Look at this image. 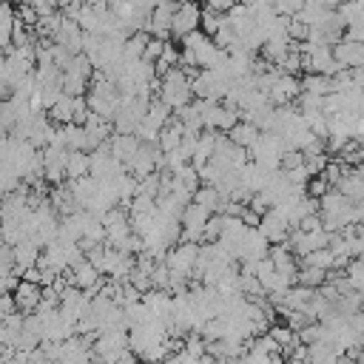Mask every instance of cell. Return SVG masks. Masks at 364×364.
Listing matches in <instances>:
<instances>
[{
	"instance_id": "cell-11",
	"label": "cell",
	"mask_w": 364,
	"mask_h": 364,
	"mask_svg": "<svg viewBox=\"0 0 364 364\" xmlns=\"http://www.w3.org/2000/svg\"><path fill=\"white\" fill-rule=\"evenodd\" d=\"M228 136H230L236 145H242V148H247V151H250V148L256 145V139L262 136V128H259V125H253L250 119H239V122L228 131Z\"/></svg>"
},
{
	"instance_id": "cell-19",
	"label": "cell",
	"mask_w": 364,
	"mask_h": 364,
	"mask_svg": "<svg viewBox=\"0 0 364 364\" xmlns=\"http://www.w3.org/2000/svg\"><path fill=\"white\" fill-rule=\"evenodd\" d=\"M355 208H358V222H364V199H358Z\"/></svg>"
},
{
	"instance_id": "cell-6",
	"label": "cell",
	"mask_w": 364,
	"mask_h": 364,
	"mask_svg": "<svg viewBox=\"0 0 364 364\" xmlns=\"http://www.w3.org/2000/svg\"><path fill=\"white\" fill-rule=\"evenodd\" d=\"M82 37H85V28L77 23V20H71V17H63V23H60V28L54 31V43H60V46H65L68 51H74V54H80L82 51Z\"/></svg>"
},
{
	"instance_id": "cell-8",
	"label": "cell",
	"mask_w": 364,
	"mask_h": 364,
	"mask_svg": "<svg viewBox=\"0 0 364 364\" xmlns=\"http://www.w3.org/2000/svg\"><path fill=\"white\" fill-rule=\"evenodd\" d=\"M270 100H273V105H287V102H293L299 94H301V82L293 77V74H279V80L270 85Z\"/></svg>"
},
{
	"instance_id": "cell-5",
	"label": "cell",
	"mask_w": 364,
	"mask_h": 364,
	"mask_svg": "<svg viewBox=\"0 0 364 364\" xmlns=\"http://www.w3.org/2000/svg\"><path fill=\"white\" fill-rule=\"evenodd\" d=\"M290 222H287V216L279 210V208H270L267 213H262V219H259V230L273 242V245H279V242H287L290 239Z\"/></svg>"
},
{
	"instance_id": "cell-2",
	"label": "cell",
	"mask_w": 364,
	"mask_h": 364,
	"mask_svg": "<svg viewBox=\"0 0 364 364\" xmlns=\"http://www.w3.org/2000/svg\"><path fill=\"white\" fill-rule=\"evenodd\" d=\"M333 239V233L327 228H316V230H304V228H296L290 230V247L296 256H307L318 247H327Z\"/></svg>"
},
{
	"instance_id": "cell-18",
	"label": "cell",
	"mask_w": 364,
	"mask_h": 364,
	"mask_svg": "<svg viewBox=\"0 0 364 364\" xmlns=\"http://www.w3.org/2000/svg\"><path fill=\"white\" fill-rule=\"evenodd\" d=\"M273 6H276V11L279 14H287V17H293L301 6H304V0H273Z\"/></svg>"
},
{
	"instance_id": "cell-3",
	"label": "cell",
	"mask_w": 364,
	"mask_h": 364,
	"mask_svg": "<svg viewBox=\"0 0 364 364\" xmlns=\"http://www.w3.org/2000/svg\"><path fill=\"white\" fill-rule=\"evenodd\" d=\"M196 28H202V9L196 3H191V0L179 3L176 14H173V23H171V34L182 40V37H188Z\"/></svg>"
},
{
	"instance_id": "cell-14",
	"label": "cell",
	"mask_w": 364,
	"mask_h": 364,
	"mask_svg": "<svg viewBox=\"0 0 364 364\" xmlns=\"http://www.w3.org/2000/svg\"><path fill=\"white\" fill-rule=\"evenodd\" d=\"M68 179H80L91 173V154L88 151H71L68 154V165H65Z\"/></svg>"
},
{
	"instance_id": "cell-16",
	"label": "cell",
	"mask_w": 364,
	"mask_h": 364,
	"mask_svg": "<svg viewBox=\"0 0 364 364\" xmlns=\"http://www.w3.org/2000/svg\"><path fill=\"white\" fill-rule=\"evenodd\" d=\"M344 273H347V279H350V284H353L355 290H364V259L355 256L353 262H347Z\"/></svg>"
},
{
	"instance_id": "cell-15",
	"label": "cell",
	"mask_w": 364,
	"mask_h": 364,
	"mask_svg": "<svg viewBox=\"0 0 364 364\" xmlns=\"http://www.w3.org/2000/svg\"><path fill=\"white\" fill-rule=\"evenodd\" d=\"M327 273H330V270H324V267H316V264H304V267L299 270L296 282H299V284H307V287H321V284L327 282Z\"/></svg>"
},
{
	"instance_id": "cell-4",
	"label": "cell",
	"mask_w": 364,
	"mask_h": 364,
	"mask_svg": "<svg viewBox=\"0 0 364 364\" xmlns=\"http://www.w3.org/2000/svg\"><path fill=\"white\" fill-rule=\"evenodd\" d=\"M210 213H213V210H208L205 205L191 202V205L185 208V213H182V239H191V242L205 239V225H208Z\"/></svg>"
},
{
	"instance_id": "cell-9",
	"label": "cell",
	"mask_w": 364,
	"mask_h": 364,
	"mask_svg": "<svg viewBox=\"0 0 364 364\" xmlns=\"http://www.w3.org/2000/svg\"><path fill=\"white\" fill-rule=\"evenodd\" d=\"M333 54H336V60L344 65V68H355V65H364V43H358V40H338L336 46H333Z\"/></svg>"
},
{
	"instance_id": "cell-21",
	"label": "cell",
	"mask_w": 364,
	"mask_h": 364,
	"mask_svg": "<svg viewBox=\"0 0 364 364\" xmlns=\"http://www.w3.org/2000/svg\"><path fill=\"white\" fill-rule=\"evenodd\" d=\"M358 347H364V333H358Z\"/></svg>"
},
{
	"instance_id": "cell-1",
	"label": "cell",
	"mask_w": 364,
	"mask_h": 364,
	"mask_svg": "<svg viewBox=\"0 0 364 364\" xmlns=\"http://www.w3.org/2000/svg\"><path fill=\"white\" fill-rule=\"evenodd\" d=\"M287 151H290V148H287L284 136H279V134H273V131H262V136H259L256 145L250 148V156H253V162H262V165H267V168H282V159H284Z\"/></svg>"
},
{
	"instance_id": "cell-12",
	"label": "cell",
	"mask_w": 364,
	"mask_h": 364,
	"mask_svg": "<svg viewBox=\"0 0 364 364\" xmlns=\"http://www.w3.org/2000/svg\"><path fill=\"white\" fill-rule=\"evenodd\" d=\"M108 142H111L114 156H117V159H122V162H128V159L139 151V145H142V139H139L136 134H119V131H117Z\"/></svg>"
},
{
	"instance_id": "cell-20",
	"label": "cell",
	"mask_w": 364,
	"mask_h": 364,
	"mask_svg": "<svg viewBox=\"0 0 364 364\" xmlns=\"http://www.w3.org/2000/svg\"><path fill=\"white\" fill-rule=\"evenodd\" d=\"M324 3H327L330 9H338V6H341V3H347V0H324Z\"/></svg>"
},
{
	"instance_id": "cell-10",
	"label": "cell",
	"mask_w": 364,
	"mask_h": 364,
	"mask_svg": "<svg viewBox=\"0 0 364 364\" xmlns=\"http://www.w3.org/2000/svg\"><path fill=\"white\" fill-rule=\"evenodd\" d=\"M336 188L338 191H344L350 199H364V171L361 168H344V173L338 176V182H336Z\"/></svg>"
},
{
	"instance_id": "cell-7",
	"label": "cell",
	"mask_w": 364,
	"mask_h": 364,
	"mask_svg": "<svg viewBox=\"0 0 364 364\" xmlns=\"http://www.w3.org/2000/svg\"><path fill=\"white\" fill-rule=\"evenodd\" d=\"M14 301H17L20 313H34L40 307V301H43V284H37V282L23 276L20 284L14 287Z\"/></svg>"
},
{
	"instance_id": "cell-13",
	"label": "cell",
	"mask_w": 364,
	"mask_h": 364,
	"mask_svg": "<svg viewBox=\"0 0 364 364\" xmlns=\"http://www.w3.org/2000/svg\"><path fill=\"white\" fill-rule=\"evenodd\" d=\"M74 114H77V97H74V94H63V97L48 108V117H51L54 122H60V125L74 122Z\"/></svg>"
},
{
	"instance_id": "cell-17",
	"label": "cell",
	"mask_w": 364,
	"mask_h": 364,
	"mask_svg": "<svg viewBox=\"0 0 364 364\" xmlns=\"http://www.w3.org/2000/svg\"><path fill=\"white\" fill-rule=\"evenodd\" d=\"M162 51H165V40H162V37H151V40H148V48H145V60L156 63V60L162 57Z\"/></svg>"
}]
</instances>
